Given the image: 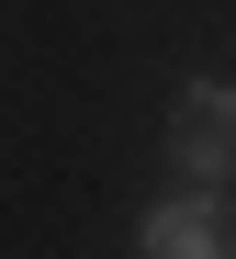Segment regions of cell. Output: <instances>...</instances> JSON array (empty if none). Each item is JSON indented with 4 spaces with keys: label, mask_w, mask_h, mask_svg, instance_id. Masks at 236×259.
Segmentation results:
<instances>
[{
    "label": "cell",
    "mask_w": 236,
    "mask_h": 259,
    "mask_svg": "<svg viewBox=\"0 0 236 259\" xmlns=\"http://www.w3.org/2000/svg\"><path fill=\"white\" fill-rule=\"evenodd\" d=\"M169 169H180V192H225L236 181V79L225 68L169 91Z\"/></svg>",
    "instance_id": "cell-1"
},
{
    "label": "cell",
    "mask_w": 236,
    "mask_h": 259,
    "mask_svg": "<svg viewBox=\"0 0 236 259\" xmlns=\"http://www.w3.org/2000/svg\"><path fill=\"white\" fill-rule=\"evenodd\" d=\"M135 259H236V226H225V192H169L135 214Z\"/></svg>",
    "instance_id": "cell-2"
}]
</instances>
